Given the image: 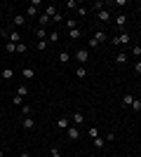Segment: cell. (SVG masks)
Here are the masks:
<instances>
[{"label": "cell", "instance_id": "1", "mask_svg": "<svg viewBox=\"0 0 141 157\" xmlns=\"http://www.w3.org/2000/svg\"><path fill=\"white\" fill-rule=\"evenodd\" d=\"M127 42H129V33H125V31H122L120 35L111 38V45H118V47H120V45H127Z\"/></svg>", "mask_w": 141, "mask_h": 157}, {"label": "cell", "instance_id": "2", "mask_svg": "<svg viewBox=\"0 0 141 157\" xmlns=\"http://www.w3.org/2000/svg\"><path fill=\"white\" fill-rule=\"evenodd\" d=\"M75 61H78L80 66H85L89 61V52L87 49H78V52H75Z\"/></svg>", "mask_w": 141, "mask_h": 157}, {"label": "cell", "instance_id": "3", "mask_svg": "<svg viewBox=\"0 0 141 157\" xmlns=\"http://www.w3.org/2000/svg\"><path fill=\"white\" fill-rule=\"evenodd\" d=\"M66 134H68V138H71V141H78V138H80V129H78V127L75 124H71L66 129Z\"/></svg>", "mask_w": 141, "mask_h": 157}, {"label": "cell", "instance_id": "4", "mask_svg": "<svg viewBox=\"0 0 141 157\" xmlns=\"http://www.w3.org/2000/svg\"><path fill=\"white\" fill-rule=\"evenodd\" d=\"M125 26H127V17H125V14H118V17H115V28H118V31H125Z\"/></svg>", "mask_w": 141, "mask_h": 157}, {"label": "cell", "instance_id": "5", "mask_svg": "<svg viewBox=\"0 0 141 157\" xmlns=\"http://www.w3.org/2000/svg\"><path fill=\"white\" fill-rule=\"evenodd\" d=\"M71 122H73L75 127H78V124H82V122H85V115H82L80 110H75V113H73V117H71Z\"/></svg>", "mask_w": 141, "mask_h": 157}, {"label": "cell", "instance_id": "6", "mask_svg": "<svg viewBox=\"0 0 141 157\" xmlns=\"http://www.w3.org/2000/svg\"><path fill=\"white\" fill-rule=\"evenodd\" d=\"M21 127H24L26 131H31V129L35 127V120H31V115H28V117H24V120H21Z\"/></svg>", "mask_w": 141, "mask_h": 157}, {"label": "cell", "instance_id": "7", "mask_svg": "<svg viewBox=\"0 0 141 157\" xmlns=\"http://www.w3.org/2000/svg\"><path fill=\"white\" fill-rule=\"evenodd\" d=\"M7 40H10V42H14V45H19V42H21V35H19V31H10Z\"/></svg>", "mask_w": 141, "mask_h": 157}, {"label": "cell", "instance_id": "8", "mask_svg": "<svg viewBox=\"0 0 141 157\" xmlns=\"http://www.w3.org/2000/svg\"><path fill=\"white\" fill-rule=\"evenodd\" d=\"M96 19H99V21H111V10H101V12H96Z\"/></svg>", "mask_w": 141, "mask_h": 157}, {"label": "cell", "instance_id": "9", "mask_svg": "<svg viewBox=\"0 0 141 157\" xmlns=\"http://www.w3.org/2000/svg\"><path fill=\"white\" fill-rule=\"evenodd\" d=\"M132 103H134V96H132V94H125V96H122V108H132Z\"/></svg>", "mask_w": 141, "mask_h": 157}, {"label": "cell", "instance_id": "10", "mask_svg": "<svg viewBox=\"0 0 141 157\" xmlns=\"http://www.w3.org/2000/svg\"><path fill=\"white\" fill-rule=\"evenodd\" d=\"M21 75H24V80H33V75H35V71L31 68V66H26L24 71H21Z\"/></svg>", "mask_w": 141, "mask_h": 157}, {"label": "cell", "instance_id": "11", "mask_svg": "<svg viewBox=\"0 0 141 157\" xmlns=\"http://www.w3.org/2000/svg\"><path fill=\"white\" fill-rule=\"evenodd\" d=\"M57 127H59V129H68V127H71V120L68 117H59L57 120Z\"/></svg>", "mask_w": 141, "mask_h": 157}, {"label": "cell", "instance_id": "12", "mask_svg": "<svg viewBox=\"0 0 141 157\" xmlns=\"http://www.w3.org/2000/svg\"><path fill=\"white\" fill-rule=\"evenodd\" d=\"M47 42H49V45H57V42H59V33H57V31L47 33Z\"/></svg>", "mask_w": 141, "mask_h": 157}, {"label": "cell", "instance_id": "13", "mask_svg": "<svg viewBox=\"0 0 141 157\" xmlns=\"http://www.w3.org/2000/svg\"><path fill=\"white\" fill-rule=\"evenodd\" d=\"M85 75H87V66H78V68H75V78L82 80Z\"/></svg>", "mask_w": 141, "mask_h": 157}, {"label": "cell", "instance_id": "14", "mask_svg": "<svg viewBox=\"0 0 141 157\" xmlns=\"http://www.w3.org/2000/svg\"><path fill=\"white\" fill-rule=\"evenodd\" d=\"M45 14H47V17H49V19H54V17L59 14V10H57V7H54V5H49V7H45Z\"/></svg>", "mask_w": 141, "mask_h": 157}, {"label": "cell", "instance_id": "15", "mask_svg": "<svg viewBox=\"0 0 141 157\" xmlns=\"http://www.w3.org/2000/svg\"><path fill=\"white\" fill-rule=\"evenodd\" d=\"M94 40H96V42L101 45V42H106V40H108V35H106L104 31H96V33H94Z\"/></svg>", "mask_w": 141, "mask_h": 157}, {"label": "cell", "instance_id": "16", "mask_svg": "<svg viewBox=\"0 0 141 157\" xmlns=\"http://www.w3.org/2000/svg\"><path fill=\"white\" fill-rule=\"evenodd\" d=\"M0 75H2V80H12L14 78V71H12V68H2Z\"/></svg>", "mask_w": 141, "mask_h": 157}, {"label": "cell", "instance_id": "17", "mask_svg": "<svg viewBox=\"0 0 141 157\" xmlns=\"http://www.w3.org/2000/svg\"><path fill=\"white\" fill-rule=\"evenodd\" d=\"M26 94H28V85H19V87H17V96L26 98Z\"/></svg>", "mask_w": 141, "mask_h": 157}, {"label": "cell", "instance_id": "18", "mask_svg": "<svg viewBox=\"0 0 141 157\" xmlns=\"http://www.w3.org/2000/svg\"><path fill=\"white\" fill-rule=\"evenodd\" d=\"M26 24V17L24 14H14V26H24Z\"/></svg>", "mask_w": 141, "mask_h": 157}, {"label": "cell", "instance_id": "19", "mask_svg": "<svg viewBox=\"0 0 141 157\" xmlns=\"http://www.w3.org/2000/svg\"><path fill=\"white\" fill-rule=\"evenodd\" d=\"M47 47H49L47 40H38V42H35V49H38V52H42V49H47Z\"/></svg>", "mask_w": 141, "mask_h": 157}, {"label": "cell", "instance_id": "20", "mask_svg": "<svg viewBox=\"0 0 141 157\" xmlns=\"http://www.w3.org/2000/svg\"><path fill=\"white\" fill-rule=\"evenodd\" d=\"M71 61V54L68 52H59V63H68Z\"/></svg>", "mask_w": 141, "mask_h": 157}, {"label": "cell", "instance_id": "21", "mask_svg": "<svg viewBox=\"0 0 141 157\" xmlns=\"http://www.w3.org/2000/svg\"><path fill=\"white\" fill-rule=\"evenodd\" d=\"M104 145H106V138H94V148H96V150H101V148H104Z\"/></svg>", "mask_w": 141, "mask_h": 157}, {"label": "cell", "instance_id": "22", "mask_svg": "<svg viewBox=\"0 0 141 157\" xmlns=\"http://www.w3.org/2000/svg\"><path fill=\"white\" fill-rule=\"evenodd\" d=\"M17 52V45H14V42H7L5 45V54H14Z\"/></svg>", "mask_w": 141, "mask_h": 157}, {"label": "cell", "instance_id": "23", "mask_svg": "<svg viewBox=\"0 0 141 157\" xmlns=\"http://www.w3.org/2000/svg\"><path fill=\"white\" fill-rule=\"evenodd\" d=\"M115 63H127V54H125V52H120L118 56H115Z\"/></svg>", "mask_w": 141, "mask_h": 157}, {"label": "cell", "instance_id": "24", "mask_svg": "<svg viewBox=\"0 0 141 157\" xmlns=\"http://www.w3.org/2000/svg\"><path fill=\"white\" fill-rule=\"evenodd\" d=\"M68 38H71V40H78V38H80V28H73V31H68Z\"/></svg>", "mask_w": 141, "mask_h": 157}, {"label": "cell", "instance_id": "25", "mask_svg": "<svg viewBox=\"0 0 141 157\" xmlns=\"http://www.w3.org/2000/svg\"><path fill=\"white\" fill-rule=\"evenodd\" d=\"M106 7V2H101V0H96V2H92V10H96V12H101Z\"/></svg>", "mask_w": 141, "mask_h": 157}, {"label": "cell", "instance_id": "26", "mask_svg": "<svg viewBox=\"0 0 141 157\" xmlns=\"http://www.w3.org/2000/svg\"><path fill=\"white\" fill-rule=\"evenodd\" d=\"M35 35H38V40H47V31H45V28H38Z\"/></svg>", "mask_w": 141, "mask_h": 157}, {"label": "cell", "instance_id": "27", "mask_svg": "<svg viewBox=\"0 0 141 157\" xmlns=\"http://www.w3.org/2000/svg\"><path fill=\"white\" fill-rule=\"evenodd\" d=\"M132 110H134V113H139V110H141V98H134V103H132Z\"/></svg>", "mask_w": 141, "mask_h": 157}, {"label": "cell", "instance_id": "28", "mask_svg": "<svg viewBox=\"0 0 141 157\" xmlns=\"http://www.w3.org/2000/svg\"><path fill=\"white\" fill-rule=\"evenodd\" d=\"M66 7H71V10H78V7H80V2H78V0H68Z\"/></svg>", "mask_w": 141, "mask_h": 157}, {"label": "cell", "instance_id": "29", "mask_svg": "<svg viewBox=\"0 0 141 157\" xmlns=\"http://www.w3.org/2000/svg\"><path fill=\"white\" fill-rule=\"evenodd\" d=\"M26 17H38V10L35 7H26Z\"/></svg>", "mask_w": 141, "mask_h": 157}, {"label": "cell", "instance_id": "30", "mask_svg": "<svg viewBox=\"0 0 141 157\" xmlns=\"http://www.w3.org/2000/svg\"><path fill=\"white\" fill-rule=\"evenodd\" d=\"M66 26H68V31H73V28H78V21H75V19H68Z\"/></svg>", "mask_w": 141, "mask_h": 157}, {"label": "cell", "instance_id": "31", "mask_svg": "<svg viewBox=\"0 0 141 157\" xmlns=\"http://www.w3.org/2000/svg\"><path fill=\"white\" fill-rule=\"evenodd\" d=\"M26 49H28V47L24 45V42H19V45H17V54H26Z\"/></svg>", "mask_w": 141, "mask_h": 157}, {"label": "cell", "instance_id": "32", "mask_svg": "<svg viewBox=\"0 0 141 157\" xmlns=\"http://www.w3.org/2000/svg\"><path fill=\"white\" fill-rule=\"evenodd\" d=\"M21 113H24V117H28V115H31V105L24 103V105H21Z\"/></svg>", "mask_w": 141, "mask_h": 157}, {"label": "cell", "instance_id": "33", "mask_svg": "<svg viewBox=\"0 0 141 157\" xmlns=\"http://www.w3.org/2000/svg\"><path fill=\"white\" fill-rule=\"evenodd\" d=\"M89 136L96 138V136H99V129H96V127H89Z\"/></svg>", "mask_w": 141, "mask_h": 157}, {"label": "cell", "instance_id": "34", "mask_svg": "<svg viewBox=\"0 0 141 157\" xmlns=\"http://www.w3.org/2000/svg\"><path fill=\"white\" fill-rule=\"evenodd\" d=\"M14 105H19V108L24 105V98H21V96H17V94H14Z\"/></svg>", "mask_w": 141, "mask_h": 157}, {"label": "cell", "instance_id": "35", "mask_svg": "<svg viewBox=\"0 0 141 157\" xmlns=\"http://www.w3.org/2000/svg\"><path fill=\"white\" fill-rule=\"evenodd\" d=\"M47 24H49V17H47V14H42V17H40V26H47Z\"/></svg>", "mask_w": 141, "mask_h": 157}, {"label": "cell", "instance_id": "36", "mask_svg": "<svg viewBox=\"0 0 141 157\" xmlns=\"http://www.w3.org/2000/svg\"><path fill=\"white\" fill-rule=\"evenodd\" d=\"M132 54H134V56H139V54H141V45H134V47H132Z\"/></svg>", "mask_w": 141, "mask_h": 157}, {"label": "cell", "instance_id": "37", "mask_svg": "<svg viewBox=\"0 0 141 157\" xmlns=\"http://www.w3.org/2000/svg\"><path fill=\"white\" fill-rule=\"evenodd\" d=\"M49 157H61V152H59V148H52V152H49Z\"/></svg>", "mask_w": 141, "mask_h": 157}, {"label": "cell", "instance_id": "38", "mask_svg": "<svg viewBox=\"0 0 141 157\" xmlns=\"http://www.w3.org/2000/svg\"><path fill=\"white\" fill-rule=\"evenodd\" d=\"M134 73H136V75H141V61H136V63H134Z\"/></svg>", "mask_w": 141, "mask_h": 157}, {"label": "cell", "instance_id": "39", "mask_svg": "<svg viewBox=\"0 0 141 157\" xmlns=\"http://www.w3.org/2000/svg\"><path fill=\"white\" fill-rule=\"evenodd\" d=\"M78 14H80V17H87V7H78Z\"/></svg>", "mask_w": 141, "mask_h": 157}, {"label": "cell", "instance_id": "40", "mask_svg": "<svg viewBox=\"0 0 141 157\" xmlns=\"http://www.w3.org/2000/svg\"><path fill=\"white\" fill-rule=\"evenodd\" d=\"M19 157H31V155H28V152H26V150H24V152H21V155H19Z\"/></svg>", "mask_w": 141, "mask_h": 157}, {"label": "cell", "instance_id": "41", "mask_svg": "<svg viewBox=\"0 0 141 157\" xmlns=\"http://www.w3.org/2000/svg\"><path fill=\"white\" fill-rule=\"evenodd\" d=\"M0 71H2V56H0Z\"/></svg>", "mask_w": 141, "mask_h": 157}, {"label": "cell", "instance_id": "42", "mask_svg": "<svg viewBox=\"0 0 141 157\" xmlns=\"http://www.w3.org/2000/svg\"><path fill=\"white\" fill-rule=\"evenodd\" d=\"M0 157H5V150H0Z\"/></svg>", "mask_w": 141, "mask_h": 157}, {"label": "cell", "instance_id": "43", "mask_svg": "<svg viewBox=\"0 0 141 157\" xmlns=\"http://www.w3.org/2000/svg\"><path fill=\"white\" fill-rule=\"evenodd\" d=\"M0 150H2V141H0Z\"/></svg>", "mask_w": 141, "mask_h": 157}]
</instances>
